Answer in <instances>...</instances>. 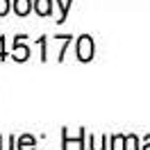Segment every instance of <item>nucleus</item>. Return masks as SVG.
Here are the masks:
<instances>
[{
  "instance_id": "nucleus-9",
  "label": "nucleus",
  "mask_w": 150,
  "mask_h": 150,
  "mask_svg": "<svg viewBox=\"0 0 150 150\" xmlns=\"http://www.w3.org/2000/svg\"><path fill=\"white\" fill-rule=\"evenodd\" d=\"M0 59H5V39H0Z\"/></svg>"
},
{
  "instance_id": "nucleus-5",
  "label": "nucleus",
  "mask_w": 150,
  "mask_h": 150,
  "mask_svg": "<svg viewBox=\"0 0 150 150\" xmlns=\"http://www.w3.org/2000/svg\"><path fill=\"white\" fill-rule=\"evenodd\" d=\"M14 9H16L18 16H28L30 9H32V0H16L14 2Z\"/></svg>"
},
{
  "instance_id": "nucleus-3",
  "label": "nucleus",
  "mask_w": 150,
  "mask_h": 150,
  "mask_svg": "<svg viewBox=\"0 0 150 150\" xmlns=\"http://www.w3.org/2000/svg\"><path fill=\"white\" fill-rule=\"evenodd\" d=\"M28 57H30V48L23 46L21 41H16V46H14V59L16 62H25Z\"/></svg>"
},
{
  "instance_id": "nucleus-1",
  "label": "nucleus",
  "mask_w": 150,
  "mask_h": 150,
  "mask_svg": "<svg viewBox=\"0 0 150 150\" xmlns=\"http://www.w3.org/2000/svg\"><path fill=\"white\" fill-rule=\"evenodd\" d=\"M77 59L80 62H91L93 59V39L89 34L77 39Z\"/></svg>"
},
{
  "instance_id": "nucleus-8",
  "label": "nucleus",
  "mask_w": 150,
  "mask_h": 150,
  "mask_svg": "<svg viewBox=\"0 0 150 150\" xmlns=\"http://www.w3.org/2000/svg\"><path fill=\"white\" fill-rule=\"evenodd\" d=\"M9 11V0H0V16H5Z\"/></svg>"
},
{
  "instance_id": "nucleus-6",
  "label": "nucleus",
  "mask_w": 150,
  "mask_h": 150,
  "mask_svg": "<svg viewBox=\"0 0 150 150\" xmlns=\"http://www.w3.org/2000/svg\"><path fill=\"white\" fill-rule=\"evenodd\" d=\"M14 146H16V139H14V137H9V139H2V137H0V150H14Z\"/></svg>"
},
{
  "instance_id": "nucleus-4",
  "label": "nucleus",
  "mask_w": 150,
  "mask_h": 150,
  "mask_svg": "<svg viewBox=\"0 0 150 150\" xmlns=\"http://www.w3.org/2000/svg\"><path fill=\"white\" fill-rule=\"evenodd\" d=\"M34 148H37V141L32 134H23L18 139V150H34Z\"/></svg>"
},
{
  "instance_id": "nucleus-10",
  "label": "nucleus",
  "mask_w": 150,
  "mask_h": 150,
  "mask_svg": "<svg viewBox=\"0 0 150 150\" xmlns=\"http://www.w3.org/2000/svg\"><path fill=\"white\" fill-rule=\"evenodd\" d=\"M143 150H150V134L146 137V141H143Z\"/></svg>"
},
{
  "instance_id": "nucleus-7",
  "label": "nucleus",
  "mask_w": 150,
  "mask_h": 150,
  "mask_svg": "<svg viewBox=\"0 0 150 150\" xmlns=\"http://www.w3.org/2000/svg\"><path fill=\"white\" fill-rule=\"evenodd\" d=\"M127 146H130V150H141L139 148V141H137V137H134V134H130V137H127Z\"/></svg>"
},
{
  "instance_id": "nucleus-2",
  "label": "nucleus",
  "mask_w": 150,
  "mask_h": 150,
  "mask_svg": "<svg viewBox=\"0 0 150 150\" xmlns=\"http://www.w3.org/2000/svg\"><path fill=\"white\" fill-rule=\"evenodd\" d=\"M34 11L39 16H50L52 14V2L50 0H34Z\"/></svg>"
}]
</instances>
